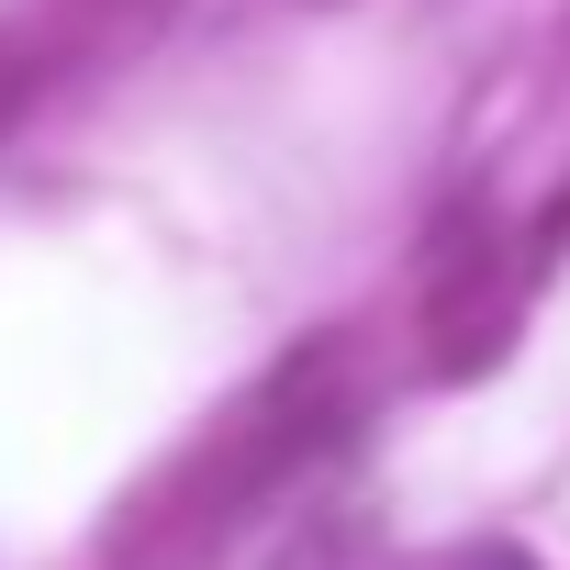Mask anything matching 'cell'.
<instances>
[{
  "label": "cell",
  "instance_id": "cell-1",
  "mask_svg": "<svg viewBox=\"0 0 570 570\" xmlns=\"http://www.w3.org/2000/svg\"><path fill=\"white\" fill-rule=\"evenodd\" d=\"M336 414H347V358L336 347H303V358H279V381L257 392V403H235L224 414V436L146 503V525H135V548H157V559H179V548H202L213 525H235L257 492H279L325 436H336Z\"/></svg>",
  "mask_w": 570,
  "mask_h": 570
},
{
  "label": "cell",
  "instance_id": "cell-2",
  "mask_svg": "<svg viewBox=\"0 0 570 570\" xmlns=\"http://www.w3.org/2000/svg\"><path fill=\"white\" fill-rule=\"evenodd\" d=\"M459 570H537L525 548H481V559H459Z\"/></svg>",
  "mask_w": 570,
  "mask_h": 570
}]
</instances>
